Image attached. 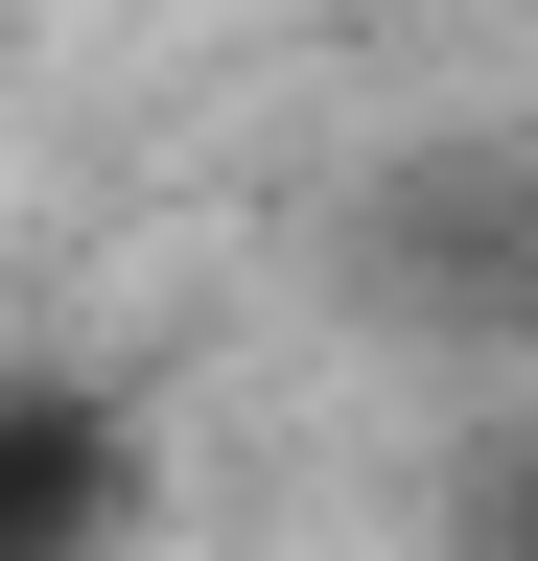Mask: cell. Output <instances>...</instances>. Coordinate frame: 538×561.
Listing matches in <instances>:
<instances>
[{
  "instance_id": "obj_1",
  "label": "cell",
  "mask_w": 538,
  "mask_h": 561,
  "mask_svg": "<svg viewBox=\"0 0 538 561\" xmlns=\"http://www.w3.org/2000/svg\"><path fill=\"white\" fill-rule=\"evenodd\" d=\"M515 538H538V445H515Z\"/></svg>"
}]
</instances>
